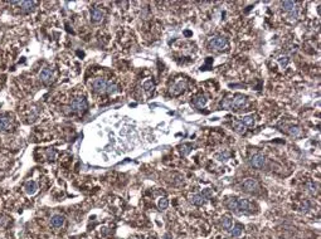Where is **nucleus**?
Returning a JSON list of instances; mask_svg holds the SVG:
<instances>
[{
    "label": "nucleus",
    "mask_w": 321,
    "mask_h": 239,
    "mask_svg": "<svg viewBox=\"0 0 321 239\" xmlns=\"http://www.w3.org/2000/svg\"><path fill=\"white\" fill-rule=\"evenodd\" d=\"M71 107L77 113L82 115V113H84L87 111L88 103H87V101H86V98H84V97H76V98H73L71 101Z\"/></svg>",
    "instance_id": "1"
},
{
    "label": "nucleus",
    "mask_w": 321,
    "mask_h": 239,
    "mask_svg": "<svg viewBox=\"0 0 321 239\" xmlns=\"http://www.w3.org/2000/svg\"><path fill=\"white\" fill-rule=\"evenodd\" d=\"M227 47V39L223 37H215L209 42V48L214 50H222Z\"/></svg>",
    "instance_id": "2"
},
{
    "label": "nucleus",
    "mask_w": 321,
    "mask_h": 239,
    "mask_svg": "<svg viewBox=\"0 0 321 239\" xmlns=\"http://www.w3.org/2000/svg\"><path fill=\"white\" fill-rule=\"evenodd\" d=\"M249 163L253 167L256 169H262L265 165H266V157L262 155V153H255V155H252L251 159H249Z\"/></svg>",
    "instance_id": "3"
},
{
    "label": "nucleus",
    "mask_w": 321,
    "mask_h": 239,
    "mask_svg": "<svg viewBox=\"0 0 321 239\" xmlns=\"http://www.w3.org/2000/svg\"><path fill=\"white\" fill-rule=\"evenodd\" d=\"M247 97L243 95H237L233 98H229V109H237L239 107H242L244 103H246Z\"/></svg>",
    "instance_id": "4"
},
{
    "label": "nucleus",
    "mask_w": 321,
    "mask_h": 239,
    "mask_svg": "<svg viewBox=\"0 0 321 239\" xmlns=\"http://www.w3.org/2000/svg\"><path fill=\"white\" fill-rule=\"evenodd\" d=\"M106 87H107V82L105 78H96L93 82H92V89H93L96 93L106 92Z\"/></svg>",
    "instance_id": "5"
},
{
    "label": "nucleus",
    "mask_w": 321,
    "mask_h": 239,
    "mask_svg": "<svg viewBox=\"0 0 321 239\" xmlns=\"http://www.w3.org/2000/svg\"><path fill=\"white\" fill-rule=\"evenodd\" d=\"M185 88H187V83L180 81V82H176L175 84H173L171 88H170V95L173 96H179L181 95V93L185 91Z\"/></svg>",
    "instance_id": "6"
},
{
    "label": "nucleus",
    "mask_w": 321,
    "mask_h": 239,
    "mask_svg": "<svg viewBox=\"0 0 321 239\" xmlns=\"http://www.w3.org/2000/svg\"><path fill=\"white\" fill-rule=\"evenodd\" d=\"M242 187L246 191H249V193L257 191L258 190V183L255 180V179H247V180L242 184Z\"/></svg>",
    "instance_id": "7"
},
{
    "label": "nucleus",
    "mask_w": 321,
    "mask_h": 239,
    "mask_svg": "<svg viewBox=\"0 0 321 239\" xmlns=\"http://www.w3.org/2000/svg\"><path fill=\"white\" fill-rule=\"evenodd\" d=\"M39 79L44 83H49L53 81V72L52 69H49V68H44V69H42L40 73H39Z\"/></svg>",
    "instance_id": "8"
},
{
    "label": "nucleus",
    "mask_w": 321,
    "mask_h": 239,
    "mask_svg": "<svg viewBox=\"0 0 321 239\" xmlns=\"http://www.w3.org/2000/svg\"><path fill=\"white\" fill-rule=\"evenodd\" d=\"M64 224V217L61 214H54L50 218V225L54 228H61Z\"/></svg>",
    "instance_id": "9"
},
{
    "label": "nucleus",
    "mask_w": 321,
    "mask_h": 239,
    "mask_svg": "<svg viewBox=\"0 0 321 239\" xmlns=\"http://www.w3.org/2000/svg\"><path fill=\"white\" fill-rule=\"evenodd\" d=\"M237 204H238V211H242V213L249 211L252 207V204L247 199H237Z\"/></svg>",
    "instance_id": "10"
},
{
    "label": "nucleus",
    "mask_w": 321,
    "mask_h": 239,
    "mask_svg": "<svg viewBox=\"0 0 321 239\" xmlns=\"http://www.w3.org/2000/svg\"><path fill=\"white\" fill-rule=\"evenodd\" d=\"M12 4L19 5L22 8V10H25V12H30L35 6V2H12Z\"/></svg>",
    "instance_id": "11"
},
{
    "label": "nucleus",
    "mask_w": 321,
    "mask_h": 239,
    "mask_svg": "<svg viewBox=\"0 0 321 239\" xmlns=\"http://www.w3.org/2000/svg\"><path fill=\"white\" fill-rule=\"evenodd\" d=\"M103 16H105V13L101 9H93L91 12V20L92 22L98 23V22H101L103 19Z\"/></svg>",
    "instance_id": "12"
},
{
    "label": "nucleus",
    "mask_w": 321,
    "mask_h": 239,
    "mask_svg": "<svg viewBox=\"0 0 321 239\" xmlns=\"http://www.w3.org/2000/svg\"><path fill=\"white\" fill-rule=\"evenodd\" d=\"M25 191L29 195H34L38 191V184L35 181H28L25 184Z\"/></svg>",
    "instance_id": "13"
},
{
    "label": "nucleus",
    "mask_w": 321,
    "mask_h": 239,
    "mask_svg": "<svg viewBox=\"0 0 321 239\" xmlns=\"http://www.w3.org/2000/svg\"><path fill=\"white\" fill-rule=\"evenodd\" d=\"M13 125L12 118L9 117H0V130H9Z\"/></svg>",
    "instance_id": "14"
},
{
    "label": "nucleus",
    "mask_w": 321,
    "mask_h": 239,
    "mask_svg": "<svg viewBox=\"0 0 321 239\" xmlns=\"http://www.w3.org/2000/svg\"><path fill=\"white\" fill-rule=\"evenodd\" d=\"M190 201H191V204H194V205H197V207H201V205H204V204H205V199L203 198L200 194L193 195Z\"/></svg>",
    "instance_id": "15"
},
{
    "label": "nucleus",
    "mask_w": 321,
    "mask_h": 239,
    "mask_svg": "<svg viewBox=\"0 0 321 239\" xmlns=\"http://www.w3.org/2000/svg\"><path fill=\"white\" fill-rule=\"evenodd\" d=\"M233 130L235 132H238L241 135H243L244 132H246V126H244L241 121H234L233 122Z\"/></svg>",
    "instance_id": "16"
},
{
    "label": "nucleus",
    "mask_w": 321,
    "mask_h": 239,
    "mask_svg": "<svg viewBox=\"0 0 321 239\" xmlns=\"http://www.w3.org/2000/svg\"><path fill=\"white\" fill-rule=\"evenodd\" d=\"M242 232H243V225L242 224H235L233 230L231 232V235L234 237V238H238V237H241Z\"/></svg>",
    "instance_id": "17"
},
{
    "label": "nucleus",
    "mask_w": 321,
    "mask_h": 239,
    "mask_svg": "<svg viewBox=\"0 0 321 239\" xmlns=\"http://www.w3.org/2000/svg\"><path fill=\"white\" fill-rule=\"evenodd\" d=\"M227 207H228V209H231V210L238 211V204H237V198H231L229 200L227 201Z\"/></svg>",
    "instance_id": "18"
},
{
    "label": "nucleus",
    "mask_w": 321,
    "mask_h": 239,
    "mask_svg": "<svg viewBox=\"0 0 321 239\" xmlns=\"http://www.w3.org/2000/svg\"><path fill=\"white\" fill-rule=\"evenodd\" d=\"M241 122L244 125V126H253L255 125V117L253 116H244V117H242V120H241Z\"/></svg>",
    "instance_id": "19"
},
{
    "label": "nucleus",
    "mask_w": 321,
    "mask_h": 239,
    "mask_svg": "<svg viewBox=\"0 0 321 239\" xmlns=\"http://www.w3.org/2000/svg\"><path fill=\"white\" fill-rule=\"evenodd\" d=\"M282 8H283V10L286 12H292L296 9V3H293V2H283L282 3Z\"/></svg>",
    "instance_id": "20"
},
{
    "label": "nucleus",
    "mask_w": 321,
    "mask_h": 239,
    "mask_svg": "<svg viewBox=\"0 0 321 239\" xmlns=\"http://www.w3.org/2000/svg\"><path fill=\"white\" fill-rule=\"evenodd\" d=\"M207 103V98H205V96H203V95H200V96H198L195 99H194V105H195L197 107H203Z\"/></svg>",
    "instance_id": "21"
},
{
    "label": "nucleus",
    "mask_w": 321,
    "mask_h": 239,
    "mask_svg": "<svg viewBox=\"0 0 321 239\" xmlns=\"http://www.w3.org/2000/svg\"><path fill=\"white\" fill-rule=\"evenodd\" d=\"M142 87H144V89H145L146 92H150V91H153V89H154V87H155V83H154V81H153V79H147V81H145V82H144Z\"/></svg>",
    "instance_id": "22"
},
{
    "label": "nucleus",
    "mask_w": 321,
    "mask_h": 239,
    "mask_svg": "<svg viewBox=\"0 0 321 239\" xmlns=\"http://www.w3.org/2000/svg\"><path fill=\"white\" fill-rule=\"evenodd\" d=\"M222 225L227 230L232 229V219L229 217H223V219H222Z\"/></svg>",
    "instance_id": "23"
},
{
    "label": "nucleus",
    "mask_w": 321,
    "mask_h": 239,
    "mask_svg": "<svg viewBox=\"0 0 321 239\" xmlns=\"http://www.w3.org/2000/svg\"><path fill=\"white\" fill-rule=\"evenodd\" d=\"M117 92V86L115 83L112 82H110L107 83V87H106V93H108V95H112V93H116Z\"/></svg>",
    "instance_id": "24"
},
{
    "label": "nucleus",
    "mask_w": 321,
    "mask_h": 239,
    "mask_svg": "<svg viewBox=\"0 0 321 239\" xmlns=\"http://www.w3.org/2000/svg\"><path fill=\"white\" fill-rule=\"evenodd\" d=\"M157 205H159V209H160V210H165V209H167V207H169V200H167L166 198H161V199L159 200Z\"/></svg>",
    "instance_id": "25"
},
{
    "label": "nucleus",
    "mask_w": 321,
    "mask_h": 239,
    "mask_svg": "<svg viewBox=\"0 0 321 239\" xmlns=\"http://www.w3.org/2000/svg\"><path fill=\"white\" fill-rule=\"evenodd\" d=\"M190 151H191V145H189V143H184L180 146V152L183 155H188Z\"/></svg>",
    "instance_id": "26"
},
{
    "label": "nucleus",
    "mask_w": 321,
    "mask_h": 239,
    "mask_svg": "<svg viewBox=\"0 0 321 239\" xmlns=\"http://www.w3.org/2000/svg\"><path fill=\"white\" fill-rule=\"evenodd\" d=\"M289 132H290L291 136H293V137H297V136H300V133H301V130L299 129V127H291Z\"/></svg>",
    "instance_id": "27"
},
{
    "label": "nucleus",
    "mask_w": 321,
    "mask_h": 239,
    "mask_svg": "<svg viewBox=\"0 0 321 239\" xmlns=\"http://www.w3.org/2000/svg\"><path fill=\"white\" fill-rule=\"evenodd\" d=\"M47 156H48V159L49 160H54L56 159V151H54V149H48V151H47Z\"/></svg>",
    "instance_id": "28"
},
{
    "label": "nucleus",
    "mask_w": 321,
    "mask_h": 239,
    "mask_svg": "<svg viewBox=\"0 0 321 239\" xmlns=\"http://www.w3.org/2000/svg\"><path fill=\"white\" fill-rule=\"evenodd\" d=\"M201 196H203V198H204V199H209L210 196H212V191H210L209 189H205L204 191H203Z\"/></svg>",
    "instance_id": "29"
},
{
    "label": "nucleus",
    "mask_w": 321,
    "mask_h": 239,
    "mask_svg": "<svg viewBox=\"0 0 321 239\" xmlns=\"http://www.w3.org/2000/svg\"><path fill=\"white\" fill-rule=\"evenodd\" d=\"M228 156H229V153H227V152H224V153H219V155H217L218 160H221V161H225Z\"/></svg>",
    "instance_id": "30"
},
{
    "label": "nucleus",
    "mask_w": 321,
    "mask_h": 239,
    "mask_svg": "<svg viewBox=\"0 0 321 239\" xmlns=\"http://www.w3.org/2000/svg\"><path fill=\"white\" fill-rule=\"evenodd\" d=\"M280 64H281V67H286L287 64H289V58L287 57H283V59H280Z\"/></svg>",
    "instance_id": "31"
},
{
    "label": "nucleus",
    "mask_w": 321,
    "mask_h": 239,
    "mask_svg": "<svg viewBox=\"0 0 321 239\" xmlns=\"http://www.w3.org/2000/svg\"><path fill=\"white\" fill-rule=\"evenodd\" d=\"M307 186H309V191H310V194H315V193H316V186H315L314 184H311V183H310Z\"/></svg>",
    "instance_id": "32"
}]
</instances>
